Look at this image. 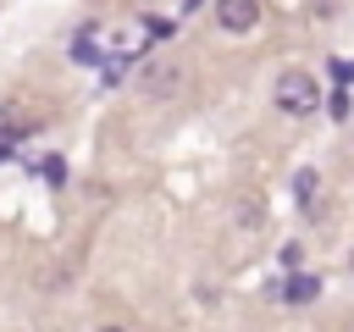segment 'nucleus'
<instances>
[{
  "mask_svg": "<svg viewBox=\"0 0 354 332\" xmlns=\"http://www.w3.org/2000/svg\"><path fill=\"white\" fill-rule=\"evenodd\" d=\"M315 183H321V177H315V172L304 166V172L293 177V194H299V199H315Z\"/></svg>",
  "mask_w": 354,
  "mask_h": 332,
  "instance_id": "nucleus-5",
  "label": "nucleus"
},
{
  "mask_svg": "<svg viewBox=\"0 0 354 332\" xmlns=\"http://www.w3.org/2000/svg\"><path fill=\"white\" fill-rule=\"evenodd\" d=\"M326 111H332V122H343V116H348V94H343V89H332V100H326Z\"/></svg>",
  "mask_w": 354,
  "mask_h": 332,
  "instance_id": "nucleus-6",
  "label": "nucleus"
},
{
  "mask_svg": "<svg viewBox=\"0 0 354 332\" xmlns=\"http://www.w3.org/2000/svg\"><path fill=\"white\" fill-rule=\"evenodd\" d=\"M348 266H354V255H348Z\"/></svg>",
  "mask_w": 354,
  "mask_h": 332,
  "instance_id": "nucleus-9",
  "label": "nucleus"
},
{
  "mask_svg": "<svg viewBox=\"0 0 354 332\" xmlns=\"http://www.w3.org/2000/svg\"><path fill=\"white\" fill-rule=\"evenodd\" d=\"M277 111H288V116H315V111H321V89H315V77L299 72V66H288V72L277 77Z\"/></svg>",
  "mask_w": 354,
  "mask_h": 332,
  "instance_id": "nucleus-1",
  "label": "nucleus"
},
{
  "mask_svg": "<svg viewBox=\"0 0 354 332\" xmlns=\"http://www.w3.org/2000/svg\"><path fill=\"white\" fill-rule=\"evenodd\" d=\"M315 293H321V282H315L310 271H293V277L282 282V299H288V304H310Z\"/></svg>",
  "mask_w": 354,
  "mask_h": 332,
  "instance_id": "nucleus-3",
  "label": "nucleus"
},
{
  "mask_svg": "<svg viewBox=\"0 0 354 332\" xmlns=\"http://www.w3.org/2000/svg\"><path fill=\"white\" fill-rule=\"evenodd\" d=\"M199 6H205V0H188V11H199Z\"/></svg>",
  "mask_w": 354,
  "mask_h": 332,
  "instance_id": "nucleus-7",
  "label": "nucleus"
},
{
  "mask_svg": "<svg viewBox=\"0 0 354 332\" xmlns=\"http://www.w3.org/2000/svg\"><path fill=\"white\" fill-rule=\"evenodd\" d=\"M348 332H354V326H348Z\"/></svg>",
  "mask_w": 354,
  "mask_h": 332,
  "instance_id": "nucleus-10",
  "label": "nucleus"
},
{
  "mask_svg": "<svg viewBox=\"0 0 354 332\" xmlns=\"http://www.w3.org/2000/svg\"><path fill=\"white\" fill-rule=\"evenodd\" d=\"M100 332H127V326H100Z\"/></svg>",
  "mask_w": 354,
  "mask_h": 332,
  "instance_id": "nucleus-8",
  "label": "nucleus"
},
{
  "mask_svg": "<svg viewBox=\"0 0 354 332\" xmlns=\"http://www.w3.org/2000/svg\"><path fill=\"white\" fill-rule=\"evenodd\" d=\"M216 22L227 33H249L260 22V0H216Z\"/></svg>",
  "mask_w": 354,
  "mask_h": 332,
  "instance_id": "nucleus-2",
  "label": "nucleus"
},
{
  "mask_svg": "<svg viewBox=\"0 0 354 332\" xmlns=\"http://www.w3.org/2000/svg\"><path fill=\"white\" fill-rule=\"evenodd\" d=\"M177 77H183V72H177L171 61H160V66H149V72H144V89H149V94H171V89H177Z\"/></svg>",
  "mask_w": 354,
  "mask_h": 332,
  "instance_id": "nucleus-4",
  "label": "nucleus"
}]
</instances>
